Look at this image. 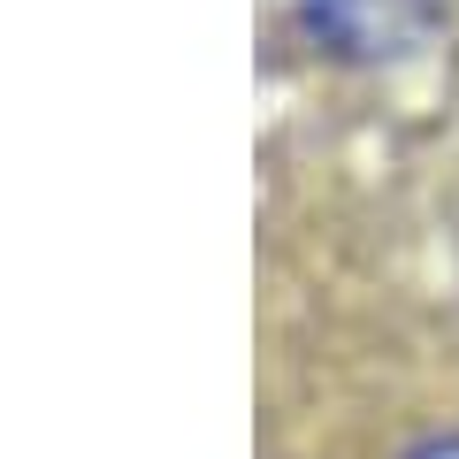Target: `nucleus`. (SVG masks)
I'll return each mask as SVG.
<instances>
[{
    "label": "nucleus",
    "instance_id": "2",
    "mask_svg": "<svg viewBox=\"0 0 459 459\" xmlns=\"http://www.w3.org/2000/svg\"><path fill=\"white\" fill-rule=\"evenodd\" d=\"M406 459H459V429H452V437H429V444H413Z\"/></svg>",
    "mask_w": 459,
    "mask_h": 459
},
{
    "label": "nucleus",
    "instance_id": "1",
    "mask_svg": "<svg viewBox=\"0 0 459 459\" xmlns=\"http://www.w3.org/2000/svg\"><path fill=\"white\" fill-rule=\"evenodd\" d=\"M299 23L344 62H391L437 31V0H307Z\"/></svg>",
    "mask_w": 459,
    "mask_h": 459
}]
</instances>
